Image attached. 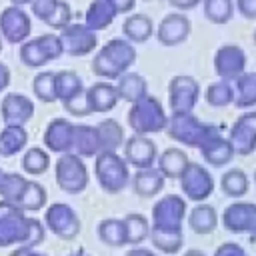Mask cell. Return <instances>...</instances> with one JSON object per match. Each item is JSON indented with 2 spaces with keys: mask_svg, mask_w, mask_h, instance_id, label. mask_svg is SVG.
Masks as SVG:
<instances>
[{
  "mask_svg": "<svg viewBox=\"0 0 256 256\" xmlns=\"http://www.w3.org/2000/svg\"><path fill=\"white\" fill-rule=\"evenodd\" d=\"M46 228L40 220L28 218L16 204L0 200V248L20 244L22 248H36L44 242Z\"/></svg>",
  "mask_w": 256,
  "mask_h": 256,
  "instance_id": "6da1fadb",
  "label": "cell"
},
{
  "mask_svg": "<svg viewBox=\"0 0 256 256\" xmlns=\"http://www.w3.org/2000/svg\"><path fill=\"white\" fill-rule=\"evenodd\" d=\"M136 62V48L126 38L108 40L92 58V72L98 78L118 80Z\"/></svg>",
  "mask_w": 256,
  "mask_h": 256,
  "instance_id": "7a4b0ae2",
  "label": "cell"
},
{
  "mask_svg": "<svg viewBox=\"0 0 256 256\" xmlns=\"http://www.w3.org/2000/svg\"><path fill=\"white\" fill-rule=\"evenodd\" d=\"M164 130L172 140L188 148H202L208 140L220 134V130L214 124L202 122L192 112H172V116H168Z\"/></svg>",
  "mask_w": 256,
  "mask_h": 256,
  "instance_id": "3957f363",
  "label": "cell"
},
{
  "mask_svg": "<svg viewBox=\"0 0 256 256\" xmlns=\"http://www.w3.org/2000/svg\"><path fill=\"white\" fill-rule=\"evenodd\" d=\"M166 122L168 116L162 108V102L152 94H146L144 98L136 100L128 110V126L134 134L140 136L162 132L166 128Z\"/></svg>",
  "mask_w": 256,
  "mask_h": 256,
  "instance_id": "277c9868",
  "label": "cell"
},
{
  "mask_svg": "<svg viewBox=\"0 0 256 256\" xmlns=\"http://www.w3.org/2000/svg\"><path fill=\"white\" fill-rule=\"evenodd\" d=\"M94 174L98 178V184L108 194H118L130 184V170L128 164L118 152H100L94 156Z\"/></svg>",
  "mask_w": 256,
  "mask_h": 256,
  "instance_id": "5b68a950",
  "label": "cell"
},
{
  "mask_svg": "<svg viewBox=\"0 0 256 256\" xmlns=\"http://www.w3.org/2000/svg\"><path fill=\"white\" fill-rule=\"evenodd\" d=\"M62 54H64V50H62L58 34L48 32V34L36 36L32 40H24L20 44L18 56L28 68H40L52 60H58Z\"/></svg>",
  "mask_w": 256,
  "mask_h": 256,
  "instance_id": "8992f818",
  "label": "cell"
},
{
  "mask_svg": "<svg viewBox=\"0 0 256 256\" xmlns=\"http://www.w3.org/2000/svg\"><path fill=\"white\" fill-rule=\"evenodd\" d=\"M54 174L58 188L68 194H80L88 186V168L84 160L74 152H66L56 160Z\"/></svg>",
  "mask_w": 256,
  "mask_h": 256,
  "instance_id": "52a82bcc",
  "label": "cell"
},
{
  "mask_svg": "<svg viewBox=\"0 0 256 256\" xmlns=\"http://www.w3.org/2000/svg\"><path fill=\"white\" fill-rule=\"evenodd\" d=\"M188 214L186 200L178 194H164L152 206V226L156 230H182V222Z\"/></svg>",
  "mask_w": 256,
  "mask_h": 256,
  "instance_id": "ba28073f",
  "label": "cell"
},
{
  "mask_svg": "<svg viewBox=\"0 0 256 256\" xmlns=\"http://www.w3.org/2000/svg\"><path fill=\"white\" fill-rule=\"evenodd\" d=\"M44 226L62 240H74L80 232V218L72 210V206L54 202L44 212Z\"/></svg>",
  "mask_w": 256,
  "mask_h": 256,
  "instance_id": "9c48e42d",
  "label": "cell"
},
{
  "mask_svg": "<svg viewBox=\"0 0 256 256\" xmlns=\"http://www.w3.org/2000/svg\"><path fill=\"white\" fill-rule=\"evenodd\" d=\"M178 180L184 196L192 202H204L214 192V178L202 164L190 162Z\"/></svg>",
  "mask_w": 256,
  "mask_h": 256,
  "instance_id": "30bf717a",
  "label": "cell"
},
{
  "mask_svg": "<svg viewBox=\"0 0 256 256\" xmlns=\"http://www.w3.org/2000/svg\"><path fill=\"white\" fill-rule=\"evenodd\" d=\"M62 50L70 56H86L98 46V34L86 24H68L58 34Z\"/></svg>",
  "mask_w": 256,
  "mask_h": 256,
  "instance_id": "8fae6325",
  "label": "cell"
},
{
  "mask_svg": "<svg viewBox=\"0 0 256 256\" xmlns=\"http://www.w3.org/2000/svg\"><path fill=\"white\" fill-rule=\"evenodd\" d=\"M200 98V84L192 76H174L168 84V102L172 112H192Z\"/></svg>",
  "mask_w": 256,
  "mask_h": 256,
  "instance_id": "7c38bea8",
  "label": "cell"
},
{
  "mask_svg": "<svg viewBox=\"0 0 256 256\" xmlns=\"http://www.w3.org/2000/svg\"><path fill=\"white\" fill-rule=\"evenodd\" d=\"M0 32L8 44H22L32 32V20L20 6H8L0 12Z\"/></svg>",
  "mask_w": 256,
  "mask_h": 256,
  "instance_id": "4fadbf2b",
  "label": "cell"
},
{
  "mask_svg": "<svg viewBox=\"0 0 256 256\" xmlns=\"http://www.w3.org/2000/svg\"><path fill=\"white\" fill-rule=\"evenodd\" d=\"M228 142L238 156H250L256 150V110L240 114L230 126Z\"/></svg>",
  "mask_w": 256,
  "mask_h": 256,
  "instance_id": "5bb4252c",
  "label": "cell"
},
{
  "mask_svg": "<svg viewBox=\"0 0 256 256\" xmlns=\"http://www.w3.org/2000/svg\"><path fill=\"white\" fill-rule=\"evenodd\" d=\"M222 224L232 234L256 236V204L254 202H232L222 214Z\"/></svg>",
  "mask_w": 256,
  "mask_h": 256,
  "instance_id": "9a60e30c",
  "label": "cell"
},
{
  "mask_svg": "<svg viewBox=\"0 0 256 256\" xmlns=\"http://www.w3.org/2000/svg\"><path fill=\"white\" fill-rule=\"evenodd\" d=\"M214 72L220 80H236L240 74L246 72V54L236 44L220 46L214 54Z\"/></svg>",
  "mask_w": 256,
  "mask_h": 256,
  "instance_id": "2e32d148",
  "label": "cell"
},
{
  "mask_svg": "<svg viewBox=\"0 0 256 256\" xmlns=\"http://www.w3.org/2000/svg\"><path fill=\"white\" fill-rule=\"evenodd\" d=\"M124 160L126 164L134 166L136 170L140 168H152L156 158H158V150L156 144L148 138V136H140V134H132L128 140H124Z\"/></svg>",
  "mask_w": 256,
  "mask_h": 256,
  "instance_id": "e0dca14e",
  "label": "cell"
},
{
  "mask_svg": "<svg viewBox=\"0 0 256 256\" xmlns=\"http://www.w3.org/2000/svg\"><path fill=\"white\" fill-rule=\"evenodd\" d=\"M0 114L4 124L24 126L34 116V102L20 92H8L0 102Z\"/></svg>",
  "mask_w": 256,
  "mask_h": 256,
  "instance_id": "ac0fdd59",
  "label": "cell"
},
{
  "mask_svg": "<svg viewBox=\"0 0 256 256\" xmlns=\"http://www.w3.org/2000/svg\"><path fill=\"white\" fill-rule=\"evenodd\" d=\"M188 36H190V20L180 12L166 14L156 32V38L162 46H178L186 42Z\"/></svg>",
  "mask_w": 256,
  "mask_h": 256,
  "instance_id": "d6986e66",
  "label": "cell"
},
{
  "mask_svg": "<svg viewBox=\"0 0 256 256\" xmlns=\"http://www.w3.org/2000/svg\"><path fill=\"white\" fill-rule=\"evenodd\" d=\"M44 146L50 152L66 154L72 152V140H74V124L66 118H54L48 122L44 130Z\"/></svg>",
  "mask_w": 256,
  "mask_h": 256,
  "instance_id": "ffe728a7",
  "label": "cell"
},
{
  "mask_svg": "<svg viewBox=\"0 0 256 256\" xmlns=\"http://www.w3.org/2000/svg\"><path fill=\"white\" fill-rule=\"evenodd\" d=\"M86 94V102H88V110L90 114L94 112H110L112 108H116L118 104V92H116V86L110 84V82H94L92 86H88L84 90Z\"/></svg>",
  "mask_w": 256,
  "mask_h": 256,
  "instance_id": "44dd1931",
  "label": "cell"
},
{
  "mask_svg": "<svg viewBox=\"0 0 256 256\" xmlns=\"http://www.w3.org/2000/svg\"><path fill=\"white\" fill-rule=\"evenodd\" d=\"M164 176L158 168H140L130 176L132 188L140 198H152L164 188Z\"/></svg>",
  "mask_w": 256,
  "mask_h": 256,
  "instance_id": "7402d4cb",
  "label": "cell"
},
{
  "mask_svg": "<svg viewBox=\"0 0 256 256\" xmlns=\"http://www.w3.org/2000/svg\"><path fill=\"white\" fill-rule=\"evenodd\" d=\"M72 150L80 158H94V156H98L102 150H100V140H98L96 126H88V124L74 126Z\"/></svg>",
  "mask_w": 256,
  "mask_h": 256,
  "instance_id": "603a6c76",
  "label": "cell"
},
{
  "mask_svg": "<svg viewBox=\"0 0 256 256\" xmlns=\"http://www.w3.org/2000/svg\"><path fill=\"white\" fill-rule=\"evenodd\" d=\"M188 226L192 232L196 234H212L218 226V212L214 210V206L210 204H204V202H198L188 214Z\"/></svg>",
  "mask_w": 256,
  "mask_h": 256,
  "instance_id": "cb8c5ba5",
  "label": "cell"
},
{
  "mask_svg": "<svg viewBox=\"0 0 256 256\" xmlns=\"http://www.w3.org/2000/svg\"><path fill=\"white\" fill-rule=\"evenodd\" d=\"M118 16L116 8L112 6L110 0H92L88 10H86V16H84V24L94 30V32H100L104 28H108L114 18Z\"/></svg>",
  "mask_w": 256,
  "mask_h": 256,
  "instance_id": "d4e9b609",
  "label": "cell"
},
{
  "mask_svg": "<svg viewBox=\"0 0 256 256\" xmlns=\"http://www.w3.org/2000/svg\"><path fill=\"white\" fill-rule=\"evenodd\" d=\"M156 164L164 178H180L186 166L190 164V158L182 148H166L156 158Z\"/></svg>",
  "mask_w": 256,
  "mask_h": 256,
  "instance_id": "484cf974",
  "label": "cell"
},
{
  "mask_svg": "<svg viewBox=\"0 0 256 256\" xmlns=\"http://www.w3.org/2000/svg\"><path fill=\"white\" fill-rule=\"evenodd\" d=\"M114 86H116L118 98L130 102V104H134L136 100H140L148 94V82L144 80V76H140L136 72H124L118 78V84H114Z\"/></svg>",
  "mask_w": 256,
  "mask_h": 256,
  "instance_id": "4316f807",
  "label": "cell"
},
{
  "mask_svg": "<svg viewBox=\"0 0 256 256\" xmlns=\"http://www.w3.org/2000/svg\"><path fill=\"white\" fill-rule=\"evenodd\" d=\"M200 152H202V158H204L210 166H216V168L228 164V162L236 156L232 144H230L228 138H224L222 134H218V136H214L212 140H208V142L200 148Z\"/></svg>",
  "mask_w": 256,
  "mask_h": 256,
  "instance_id": "83f0119b",
  "label": "cell"
},
{
  "mask_svg": "<svg viewBox=\"0 0 256 256\" xmlns=\"http://www.w3.org/2000/svg\"><path fill=\"white\" fill-rule=\"evenodd\" d=\"M26 144H28V132L24 126L6 124V128L0 130V156L2 158L20 154Z\"/></svg>",
  "mask_w": 256,
  "mask_h": 256,
  "instance_id": "f1b7e54d",
  "label": "cell"
},
{
  "mask_svg": "<svg viewBox=\"0 0 256 256\" xmlns=\"http://www.w3.org/2000/svg\"><path fill=\"white\" fill-rule=\"evenodd\" d=\"M122 32L130 44H142L154 34V24L146 14H132L124 20Z\"/></svg>",
  "mask_w": 256,
  "mask_h": 256,
  "instance_id": "f546056e",
  "label": "cell"
},
{
  "mask_svg": "<svg viewBox=\"0 0 256 256\" xmlns=\"http://www.w3.org/2000/svg\"><path fill=\"white\" fill-rule=\"evenodd\" d=\"M234 106L240 110L256 106V72H244L234 80Z\"/></svg>",
  "mask_w": 256,
  "mask_h": 256,
  "instance_id": "4dcf8cb0",
  "label": "cell"
},
{
  "mask_svg": "<svg viewBox=\"0 0 256 256\" xmlns=\"http://www.w3.org/2000/svg\"><path fill=\"white\" fill-rule=\"evenodd\" d=\"M54 86H56V100H60L62 104L84 92V82L74 70L54 72Z\"/></svg>",
  "mask_w": 256,
  "mask_h": 256,
  "instance_id": "1f68e13d",
  "label": "cell"
},
{
  "mask_svg": "<svg viewBox=\"0 0 256 256\" xmlns=\"http://www.w3.org/2000/svg\"><path fill=\"white\" fill-rule=\"evenodd\" d=\"M96 130H98V140H100V150L102 152H116L126 140L122 126L112 118L102 120L96 126Z\"/></svg>",
  "mask_w": 256,
  "mask_h": 256,
  "instance_id": "d6a6232c",
  "label": "cell"
},
{
  "mask_svg": "<svg viewBox=\"0 0 256 256\" xmlns=\"http://www.w3.org/2000/svg\"><path fill=\"white\" fill-rule=\"evenodd\" d=\"M98 238L112 248H122L126 246V230H124V220L120 218H104L98 224Z\"/></svg>",
  "mask_w": 256,
  "mask_h": 256,
  "instance_id": "836d02e7",
  "label": "cell"
},
{
  "mask_svg": "<svg viewBox=\"0 0 256 256\" xmlns=\"http://www.w3.org/2000/svg\"><path fill=\"white\" fill-rule=\"evenodd\" d=\"M148 238L152 240V246L158 248L162 254H176V252H180V248L184 244L182 230H156V228H150Z\"/></svg>",
  "mask_w": 256,
  "mask_h": 256,
  "instance_id": "e575fe53",
  "label": "cell"
},
{
  "mask_svg": "<svg viewBox=\"0 0 256 256\" xmlns=\"http://www.w3.org/2000/svg\"><path fill=\"white\" fill-rule=\"evenodd\" d=\"M46 200H48V194H46V188L36 182V180H28L20 200H18V208L22 212H34V210H40L46 206Z\"/></svg>",
  "mask_w": 256,
  "mask_h": 256,
  "instance_id": "d590c367",
  "label": "cell"
},
{
  "mask_svg": "<svg viewBox=\"0 0 256 256\" xmlns=\"http://www.w3.org/2000/svg\"><path fill=\"white\" fill-rule=\"evenodd\" d=\"M220 188H222V192H224L226 196H230V198H240V196H244V194L248 192L250 182H248V176L244 174V170L232 168V170H228V172L222 174V178H220Z\"/></svg>",
  "mask_w": 256,
  "mask_h": 256,
  "instance_id": "8d00e7d4",
  "label": "cell"
},
{
  "mask_svg": "<svg viewBox=\"0 0 256 256\" xmlns=\"http://www.w3.org/2000/svg\"><path fill=\"white\" fill-rule=\"evenodd\" d=\"M122 220H124V230H126V244L138 246V244H142L148 238L150 224H148V220L142 214L132 212V214L124 216Z\"/></svg>",
  "mask_w": 256,
  "mask_h": 256,
  "instance_id": "74e56055",
  "label": "cell"
},
{
  "mask_svg": "<svg viewBox=\"0 0 256 256\" xmlns=\"http://www.w3.org/2000/svg\"><path fill=\"white\" fill-rule=\"evenodd\" d=\"M20 166L26 174L30 176H40L44 174L48 168H50V156L44 148H38V146H32L24 152L22 160H20Z\"/></svg>",
  "mask_w": 256,
  "mask_h": 256,
  "instance_id": "f35d334b",
  "label": "cell"
},
{
  "mask_svg": "<svg viewBox=\"0 0 256 256\" xmlns=\"http://www.w3.org/2000/svg\"><path fill=\"white\" fill-rule=\"evenodd\" d=\"M204 100L206 104L214 106V108H224V106H230L234 102V88L230 82L226 80H218V82H212L206 90H204Z\"/></svg>",
  "mask_w": 256,
  "mask_h": 256,
  "instance_id": "ab89813d",
  "label": "cell"
},
{
  "mask_svg": "<svg viewBox=\"0 0 256 256\" xmlns=\"http://www.w3.org/2000/svg\"><path fill=\"white\" fill-rule=\"evenodd\" d=\"M26 184H28V178H24L20 174H14V172L4 174V178L0 182V196H2V200L10 202V204H18Z\"/></svg>",
  "mask_w": 256,
  "mask_h": 256,
  "instance_id": "60d3db41",
  "label": "cell"
},
{
  "mask_svg": "<svg viewBox=\"0 0 256 256\" xmlns=\"http://www.w3.org/2000/svg\"><path fill=\"white\" fill-rule=\"evenodd\" d=\"M204 2V16L212 24H226L234 14L232 0H202Z\"/></svg>",
  "mask_w": 256,
  "mask_h": 256,
  "instance_id": "b9f144b4",
  "label": "cell"
},
{
  "mask_svg": "<svg viewBox=\"0 0 256 256\" xmlns=\"http://www.w3.org/2000/svg\"><path fill=\"white\" fill-rule=\"evenodd\" d=\"M32 90H34V96L40 100V102H56V86H54V72L50 70H44L40 74L34 76L32 80Z\"/></svg>",
  "mask_w": 256,
  "mask_h": 256,
  "instance_id": "7bdbcfd3",
  "label": "cell"
},
{
  "mask_svg": "<svg viewBox=\"0 0 256 256\" xmlns=\"http://www.w3.org/2000/svg\"><path fill=\"white\" fill-rule=\"evenodd\" d=\"M70 22H72V10H70V4L64 2V0H58V4L54 6L52 14L46 18L44 24H48V26L54 28V30H62V28H66Z\"/></svg>",
  "mask_w": 256,
  "mask_h": 256,
  "instance_id": "ee69618b",
  "label": "cell"
},
{
  "mask_svg": "<svg viewBox=\"0 0 256 256\" xmlns=\"http://www.w3.org/2000/svg\"><path fill=\"white\" fill-rule=\"evenodd\" d=\"M86 90V88H84ZM70 114H74V116H88L90 114V110H88V102H86V94L84 92H80L78 96H74V98H70L68 102H64L62 104Z\"/></svg>",
  "mask_w": 256,
  "mask_h": 256,
  "instance_id": "f6af8a7d",
  "label": "cell"
},
{
  "mask_svg": "<svg viewBox=\"0 0 256 256\" xmlns=\"http://www.w3.org/2000/svg\"><path fill=\"white\" fill-rule=\"evenodd\" d=\"M56 4H58V0H32V2H30L32 14H34L38 20H42V22H46V18L52 14V10H54Z\"/></svg>",
  "mask_w": 256,
  "mask_h": 256,
  "instance_id": "bcb514c9",
  "label": "cell"
},
{
  "mask_svg": "<svg viewBox=\"0 0 256 256\" xmlns=\"http://www.w3.org/2000/svg\"><path fill=\"white\" fill-rule=\"evenodd\" d=\"M214 256H250V254L236 242H224L216 248Z\"/></svg>",
  "mask_w": 256,
  "mask_h": 256,
  "instance_id": "7dc6e473",
  "label": "cell"
},
{
  "mask_svg": "<svg viewBox=\"0 0 256 256\" xmlns=\"http://www.w3.org/2000/svg\"><path fill=\"white\" fill-rule=\"evenodd\" d=\"M236 8L244 18L248 20L256 18V0H236Z\"/></svg>",
  "mask_w": 256,
  "mask_h": 256,
  "instance_id": "c3c4849f",
  "label": "cell"
},
{
  "mask_svg": "<svg viewBox=\"0 0 256 256\" xmlns=\"http://www.w3.org/2000/svg\"><path fill=\"white\" fill-rule=\"evenodd\" d=\"M110 2H112V6L116 8L118 14H128L136 6V0H110Z\"/></svg>",
  "mask_w": 256,
  "mask_h": 256,
  "instance_id": "681fc988",
  "label": "cell"
},
{
  "mask_svg": "<svg viewBox=\"0 0 256 256\" xmlns=\"http://www.w3.org/2000/svg\"><path fill=\"white\" fill-rule=\"evenodd\" d=\"M8 86H10V68H8L4 62H0V94H2Z\"/></svg>",
  "mask_w": 256,
  "mask_h": 256,
  "instance_id": "f907efd6",
  "label": "cell"
},
{
  "mask_svg": "<svg viewBox=\"0 0 256 256\" xmlns=\"http://www.w3.org/2000/svg\"><path fill=\"white\" fill-rule=\"evenodd\" d=\"M200 2L202 0H168V4L174 6V8H178V10H190V8L198 6Z\"/></svg>",
  "mask_w": 256,
  "mask_h": 256,
  "instance_id": "816d5d0a",
  "label": "cell"
},
{
  "mask_svg": "<svg viewBox=\"0 0 256 256\" xmlns=\"http://www.w3.org/2000/svg\"><path fill=\"white\" fill-rule=\"evenodd\" d=\"M10 256H46V254H40V252H36L34 248H22V246H20V248H16Z\"/></svg>",
  "mask_w": 256,
  "mask_h": 256,
  "instance_id": "f5cc1de1",
  "label": "cell"
},
{
  "mask_svg": "<svg viewBox=\"0 0 256 256\" xmlns=\"http://www.w3.org/2000/svg\"><path fill=\"white\" fill-rule=\"evenodd\" d=\"M126 256H158V254H154L148 248H132V250H128Z\"/></svg>",
  "mask_w": 256,
  "mask_h": 256,
  "instance_id": "db71d44e",
  "label": "cell"
},
{
  "mask_svg": "<svg viewBox=\"0 0 256 256\" xmlns=\"http://www.w3.org/2000/svg\"><path fill=\"white\" fill-rule=\"evenodd\" d=\"M182 256H206L202 250H198V248H190V250H186Z\"/></svg>",
  "mask_w": 256,
  "mask_h": 256,
  "instance_id": "11a10c76",
  "label": "cell"
},
{
  "mask_svg": "<svg viewBox=\"0 0 256 256\" xmlns=\"http://www.w3.org/2000/svg\"><path fill=\"white\" fill-rule=\"evenodd\" d=\"M10 2H12V6H20V8H22V6H26V4H30L32 0H10Z\"/></svg>",
  "mask_w": 256,
  "mask_h": 256,
  "instance_id": "9f6ffc18",
  "label": "cell"
},
{
  "mask_svg": "<svg viewBox=\"0 0 256 256\" xmlns=\"http://www.w3.org/2000/svg\"><path fill=\"white\" fill-rule=\"evenodd\" d=\"M68 256H88V254H84V252H72V254H68Z\"/></svg>",
  "mask_w": 256,
  "mask_h": 256,
  "instance_id": "6f0895ef",
  "label": "cell"
},
{
  "mask_svg": "<svg viewBox=\"0 0 256 256\" xmlns=\"http://www.w3.org/2000/svg\"><path fill=\"white\" fill-rule=\"evenodd\" d=\"M4 174H6V172H4L2 168H0V182H2V178H4Z\"/></svg>",
  "mask_w": 256,
  "mask_h": 256,
  "instance_id": "680465c9",
  "label": "cell"
},
{
  "mask_svg": "<svg viewBox=\"0 0 256 256\" xmlns=\"http://www.w3.org/2000/svg\"><path fill=\"white\" fill-rule=\"evenodd\" d=\"M0 52H2V38H0Z\"/></svg>",
  "mask_w": 256,
  "mask_h": 256,
  "instance_id": "91938a15",
  "label": "cell"
},
{
  "mask_svg": "<svg viewBox=\"0 0 256 256\" xmlns=\"http://www.w3.org/2000/svg\"><path fill=\"white\" fill-rule=\"evenodd\" d=\"M254 42H256V30H254Z\"/></svg>",
  "mask_w": 256,
  "mask_h": 256,
  "instance_id": "94428289",
  "label": "cell"
},
{
  "mask_svg": "<svg viewBox=\"0 0 256 256\" xmlns=\"http://www.w3.org/2000/svg\"><path fill=\"white\" fill-rule=\"evenodd\" d=\"M254 182H256V172H254Z\"/></svg>",
  "mask_w": 256,
  "mask_h": 256,
  "instance_id": "6125c7cd",
  "label": "cell"
}]
</instances>
